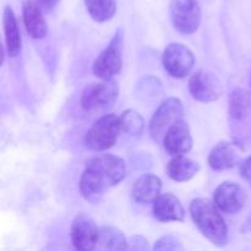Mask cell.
<instances>
[{
  "label": "cell",
  "mask_w": 251,
  "mask_h": 251,
  "mask_svg": "<svg viewBox=\"0 0 251 251\" xmlns=\"http://www.w3.org/2000/svg\"><path fill=\"white\" fill-rule=\"evenodd\" d=\"M163 68L172 77L184 78L193 71L195 56L193 51L181 43H171L162 55Z\"/></svg>",
  "instance_id": "8"
},
{
  "label": "cell",
  "mask_w": 251,
  "mask_h": 251,
  "mask_svg": "<svg viewBox=\"0 0 251 251\" xmlns=\"http://www.w3.org/2000/svg\"><path fill=\"white\" fill-rule=\"evenodd\" d=\"M39 6L42 7L46 11H51L54 10V7L56 6V4L59 2V0H37Z\"/></svg>",
  "instance_id": "26"
},
{
  "label": "cell",
  "mask_w": 251,
  "mask_h": 251,
  "mask_svg": "<svg viewBox=\"0 0 251 251\" xmlns=\"http://www.w3.org/2000/svg\"><path fill=\"white\" fill-rule=\"evenodd\" d=\"M119 118L123 132L130 136H140L144 132L145 120L140 113L129 109L125 110Z\"/></svg>",
  "instance_id": "22"
},
{
  "label": "cell",
  "mask_w": 251,
  "mask_h": 251,
  "mask_svg": "<svg viewBox=\"0 0 251 251\" xmlns=\"http://www.w3.org/2000/svg\"><path fill=\"white\" fill-rule=\"evenodd\" d=\"M190 215L201 234L212 244L223 247L228 242V227L215 202L207 199H195L190 203Z\"/></svg>",
  "instance_id": "2"
},
{
  "label": "cell",
  "mask_w": 251,
  "mask_h": 251,
  "mask_svg": "<svg viewBox=\"0 0 251 251\" xmlns=\"http://www.w3.org/2000/svg\"><path fill=\"white\" fill-rule=\"evenodd\" d=\"M85 4L90 16L97 22L109 21L117 11L115 0H85Z\"/></svg>",
  "instance_id": "21"
},
{
  "label": "cell",
  "mask_w": 251,
  "mask_h": 251,
  "mask_svg": "<svg viewBox=\"0 0 251 251\" xmlns=\"http://www.w3.org/2000/svg\"><path fill=\"white\" fill-rule=\"evenodd\" d=\"M240 176L243 179L251 184V156L240 163Z\"/></svg>",
  "instance_id": "25"
},
{
  "label": "cell",
  "mask_w": 251,
  "mask_h": 251,
  "mask_svg": "<svg viewBox=\"0 0 251 251\" xmlns=\"http://www.w3.org/2000/svg\"><path fill=\"white\" fill-rule=\"evenodd\" d=\"M153 249L176 251V250H184V247L176 237H173V235H164V237H162L161 239L157 240Z\"/></svg>",
  "instance_id": "23"
},
{
  "label": "cell",
  "mask_w": 251,
  "mask_h": 251,
  "mask_svg": "<svg viewBox=\"0 0 251 251\" xmlns=\"http://www.w3.org/2000/svg\"><path fill=\"white\" fill-rule=\"evenodd\" d=\"M126 176L124 159L114 154H98L88 159L80 179V193L90 202H98L108 189L122 183Z\"/></svg>",
  "instance_id": "1"
},
{
  "label": "cell",
  "mask_w": 251,
  "mask_h": 251,
  "mask_svg": "<svg viewBox=\"0 0 251 251\" xmlns=\"http://www.w3.org/2000/svg\"><path fill=\"white\" fill-rule=\"evenodd\" d=\"M185 208L173 194H162L153 202V216L159 222H183Z\"/></svg>",
  "instance_id": "14"
},
{
  "label": "cell",
  "mask_w": 251,
  "mask_h": 251,
  "mask_svg": "<svg viewBox=\"0 0 251 251\" xmlns=\"http://www.w3.org/2000/svg\"><path fill=\"white\" fill-rule=\"evenodd\" d=\"M123 28H119L107 48L96 58L93 74L98 80H112L123 68Z\"/></svg>",
  "instance_id": "5"
},
{
  "label": "cell",
  "mask_w": 251,
  "mask_h": 251,
  "mask_svg": "<svg viewBox=\"0 0 251 251\" xmlns=\"http://www.w3.org/2000/svg\"><path fill=\"white\" fill-rule=\"evenodd\" d=\"M98 230L92 217L80 212L75 216L71 223V242L77 250L87 251L97 249Z\"/></svg>",
  "instance_id": "11"
},
{
  "label": "cell",
  "mask_w": 251,
  "mask_h": 251,
  "mask_svg": "<svg viewBox=\"0 0 251 251\" xmlns=\"http://www.w3.org/2000/svg\"><path fill=\"white\" fill-rule=\"evenodd\" d=\"M120 132V118L114 114H105L96 120L86 132L85 145L92 151H105L114 146Z\"/></svg>",
  "instance_id": "4"
},
{
  "label": "cell",
  "mask_w": 251,
  "mask_h": 251,
  "mask_svg": "<svg viewBox=\"0 0 251 251\" xmlns=\"http://www.w3.org/2000/svg\"><path fill=\"white\" fill-rule=\"evenodd\" d=\"M242 150L237 144L229 141H221L211 150L208 154V166L215 171L230 169L239 164Z\"/></svg>",
  "instance_id": "13"
},
{
  "label": "cell",
  "mask_w": 251,
  "mask_h": 251,
  "mask_svg": "<svg viewBox=\"0 0 251 251\" xmlns=\"http://www.w3.org/2000/svg\"><path fill=\"white\" fill-rule=\"evenodd\" d=\"M119 96V86L117 81L100 80L86 86L81 95V107L86 112H104L113 107Z\"/></svg>",
  "instance_id": "3"
},
{
  "label": "cell",
  "mask_w": 251,
  "mask_h": 251,
  "mask_svg": "<svg viewBox=\"0 0 251 251\" xmlns=\"http://www.w3.org/2000/svg\"><path fill=\"white\" fill-rule=\"evenodd\" d=\"M193 145L190 127L183 118L174 123L163 137L164 150L171 156L186 153L193 149Z\"/></svg>",
  "instance_id": "12"
},
{
  "label": "cell",
  "mask_w": 251,
  "mask_h": 251,
  "mask_svg": "<svg viewBox=\"0 0 251 251\" xmlns=\"http://www.w3.org/2000/svg\"><path fill=\"white\" fill-rule=\"evenodd\" d=\"M229 114L237 122H242L251 109V93L245 88H234L229 95Z\"/></svg>",
  "instance_id": "20"
},
{
  "label": "cell",
  "mask_w": 251,
  "mask_h": 251,
  "mask_svg": "<svg viewBox=\"0 0 251 251\" xmlns=\"http://www.w3.org/2000/svg\"><path fill=\"white\" fill-rule=\"evenodd\" d=\"M242 233H250L251 232V213L249 215V217L245 220V222L243 223L242 226Z\"/></svg>",
  "instance_id": "27"
},
{
  "label": "cell",
  "mask_w": 251,
  "mask_h": 251,
  "mask_svg": "<svg viewBox=\"0 0 251 251\" xmlns=\"http://www.w3.org/2000/svg\"><path fill=\"white\" fill-rule=\"evenodd\" d=\"M162 180L154 174H144L135 181L131 195L136 202L151 203L161 195Z\"/></svg>",
  "instance_id": "16"
},
{
  "label": "cell",
  "mask_w": 251,
  "mask_h": 251,
  "mask_svg": "<svg viewBox=\"0 0 251 251\" xmlns=\"http://www.w3.org/2000/svg\"><path fill=\"white\" fill-rule=\"evenodd\" d=\"M183 103L179 98L171 97L159 104L150 122L149 131L152 139L156 141H163L164 135L169 127L183 118Z\"/></svg>",
  "instance_id": "6"
},
{
  "label": "cell",
  "mask_w": 251,
  "mask_h": 251,
  "mask_svg": "<svg viewBox=\"0 0 251 251\" xmlns=\"http://www.w3.org/2000/svg\"><path fill=\"white\" fill-rule=\"evenodd\" d=\"M169 9L176 31L184 34L198 31L201 24V9L198 0H171Z\"/></svg>",
  "instance_id": "7"
},
{
  "label": "cell",
  "mask_w": 251,
  "mask_h": 251,
  "mask_svg": "<svg viewBox=\"0 0 251 251\" xmlns=\"http://www.w3.org/2000/svg\"><path fill=\"white\" fill-rule=\"evenodd\" d=\"M42 10L43 9L34 0H26L22 6L24 24L33 39H43L48 34V25Z\"/></svg>",
  "instance_id": "15"
},
{
  "label": "cell",
  "mask_w": 251,
  "mask_h": 251,
  "mask_svg": "<svg viewBox=\"0 0 251 251\" xmlns=\"http://www.w3.org/2000/svg\"><path fill=\"white\" fill-rule=\"evenodd\" d=\"M2 24H4L5 47H6L7 54H9L10 58H15L21 53L22 37L14 10L10 6L5 7Z\"/></svg>",
  "instance_id": "17"
},
{
  "label": "cell",
  "mask_w": 251,
  "mask_h": 251,
  "mask_svg": "<svg viewBox=\"0 0 251 251\" xmlns=\"http://www.w3.org/2000/svg\"><path fill=\"white\" fill-rule=\"evenodd\" d=\"M248 194L243 186L232 181L221 184L213 194V202L218 210L227 215H234L244 208Z\"/></svg>",
  "instance_id": "10"
},
{
  "label": "cell",
  "mask_w": 251,
  "mask_h": 251,
  "mask_svg": "<svg viewBox=\"0 0 251 251\" xmlns=\"http://www.w3.org/2000/svg\"><path fill=\"white\" fill-rule=\"evenodd\" d=\"M97 249L103 250H127L129 242L125 238L124 233L114 227H102L98 230Z\"/></svg>",
  "instance_id": "19"
},
{
  "label": "cell",
  "mask_w": 251,
  "mask_h": 251,
  "mask_svg": "<svg viewBox=\"0 0 251 251\" xmlns=\"http://www.w3.org/2000/svg\"><path fill=\"white\" fill-rule=\"evenodd\" d=\"M149 248V242L141 235H135L129 240V249L131 250H146Z\"/></svg>",
  "instance_id": "24"
},
{
  "label": "cell",
  "mask_w": 251,
  "mask_h": 251,
  "mask_svg": "<svg viewBox=\"0 0 251 251\" xmlns=\"http://www.w3.org/2000/svg\"><path fill=\"white\" fill-rule=\"evenodd\" d=\"M200 169L201 166L199 162L193 161L183 154L174 156L166 167V172L169 178L178 183L191 180L200 172Z\"/></svg>",
  "instance_id": "18"
},
{
  "label": "cell",
  "mask_w": 251,
  "mask_h": 251,
  "mask_svg": "<svg viewBox=\"0 0 251 251\" xmlns=\"http://www.w3.org/2000/svg\"><path fill=\"white\" fill-rule=\"evenodd\" d=\"M189 91L194 100L202 103L217 100L223 93V86L220 78L208 70H198L189 80Z\"/></svg>",
  "instance_id": "9"
}]
</instances>
